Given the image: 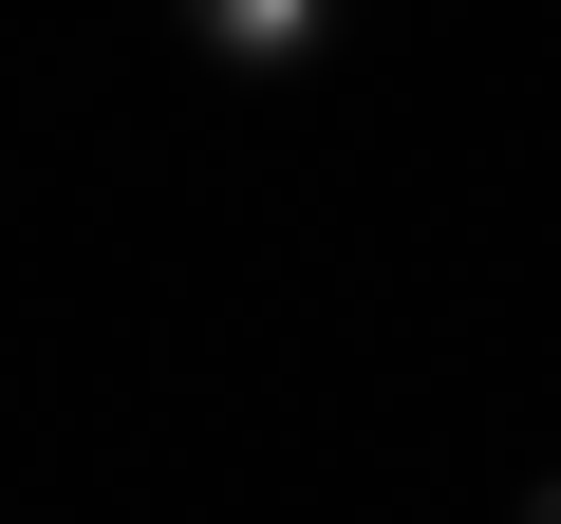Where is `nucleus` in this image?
<instances>
[{
    "instance_id": "1",
    "label": "nucleus",
    "mask_w": 561,
    "mask_h": 524,
    "mask_svg": "<svg viewBox=\"0 0 561 524\" xmlns=\"http://www.w3.org/2000/svg\"><path fill=\"white\" fill-rule=\"evenodd\" d=\"M169 20L225 57V76H300L319 57V20H337V0H169Z\"/></svg>"
},
{
    "instance_id": "2",
    "label": "nucleus",
    "mask_w": 561,
    "mask_h": 524,
    "mask_svg": "<svg viewBox=\"0 0 561 524\" xmlns=\"http://www.w3.org/2000/svg\"><path fill=\"white\" fill-rule=\"evenodd\" d=\"M524 524H561V487H542V505H524Z\"/></svg>"
}]
</instances>
